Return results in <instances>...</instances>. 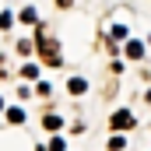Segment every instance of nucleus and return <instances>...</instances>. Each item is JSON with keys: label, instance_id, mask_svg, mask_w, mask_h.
Masks as SVG:
<instances>
[{"label": "nucleus", "instance_id": "1", "mask_svg": "<svg viewBox=\"0 0 151 151\" xmlns=\"http://www.w3.org/2000/svg\"><path fill=\"white\" fill-rule=\"evenodd\" d=\"M39 53H42V60L49 63V67H60V46L53 42V39L46 35V28H39V39H35Z\"/></svg>", "mask_w": 151, "mask_h": 151}, {"label": "nucleus", "instance_id": "2", "mask_svg": "<svg viewBox=\"0 0 151 151\" xmlns=\"http://www.w3.org/2000/svg\"><path fill=\"white\" fill-rule=\"evenodd\" d=\"M109 123H113V130H130V127H134V116L127 113V109H119V113H113Z\"/></svg>", "mask_w": 151, "mask_h": 151}, {"label": "nucleus", "instance_id": "3", "mask_svg": "<svg viewBox=\"0 0 151 151\" xmlns=\"http://www.w3.org/2000/svg\"><path fill=\"white\" fill-rule=\"evenodd\" d=\"M127 56H130V60H141V56H144V46H141V42H127Z\"/></svg>", "mask_w": 151, "mask_h": 151}, {"label": "nucleus", "instance_id": "4", "mask_svg": "<svg viewBox=\"0 0 151 151\" xmlns=\"http://www.w3.org/2000/svg\"><path fill=\"white\" fill-rule=\"evenodd\" d=\"M67 88H70V95H84V88H88V84H84L81 77H70V81H67Z\"/></svg>", "mask_w": 151, "mask_h": 151}, {"label": "nucleus", "instance_id": "5", "mask_svg": "<svg viewBox=\"0 0 151 151\" xmlns=\"http://www.w3.org/2000/svg\"><path fill=\"white\" fill-rule=\"evenodd\" d=\"M42 127H46V130H60V127H63V119H60V116H46V119H42Z\"/></svg>", "mask_w": 151, "mask_h": 151}, {"label": "nucleus", "instance_id": "6", "mask_svg": "<svg viewBox=\"0 0 151 151\" xmlns=\"http://www.w3.org/2000/svg\"><path fill=\"white\" fill-rule=\"evenodd\" d=\"M21 21H25V25H35L39 18H35V11H32V7H25V11H21Z\"/></svg>", "mask_w": 151, "mask_h": 151}, {"label": "nucleus", "instance_id": "7", "mask_svg": "<svg viewBox=\"0 0 151 151\" xmlns=\"http://www.w3.org/2000/svg\"><path fill=\"white\" fill-rule=\"evenodd\" d=\"M7 119H11V123H25V113H21V109H7Z\"/></svg>", "mask_w": 151, "mask_h": 151}, {"label": "nucleus", "instance_id": "8", "mask_svg": "<svg viewBox=\"0 0 151 151\" xmlns=\"http://www.w3.org/2000/svg\"><path fill=\"white\" fill-rule=\"evenodd\" d=\"M21 74L32 81V77H39V67H35V63H25V70H21Z\"/></svg>", "mask_w": 151, "mask_h": 151}, {"label": "nucleus", "instance_id": "9", "mask_svg": "<svg viewBox=\"0 0 151 151\" xmlns=\"http://www.w3.org/2000/svg\"><path fill=\"white\" fill-rule=\"evenodd\" d=\"M127 148V144H123V137H113V141H109V151H123Z\"/></svg>", "mask_w": 151, "mask_h": 151}, {"label": "nucleus", "instance_id": "10", "mask_svg": "<svg viewBox=\"0 0 151 151\" xmlns=\"http://www.w3.org/2000/svg\"><path fill=\"white\" fill-rule=\"evenodd\" d=\"M18 53H21V56H28V53H32V42H25V39H21V42H18Z\"/></svg>", "mask_w": 151, "mask_h": 151}, {"label": "nucleus", "instance_id": "11", "mask_svg": "<svg viewBox=\"0 0 151 151\" xmlns=\"http://www.w3.org/2000/svg\"><path fill=\"white\" fill-rule=\"evenodd\" d=\"M49 151H67V148H63V141H60V137H56V141H53V144H49Z\"/></svg>", "mask_w": 151, "mask_h": 151}, {"label": "nucleus", "instance_id": "12", "mask_svg": "<svg viewBox=\"0 0 151 151\" xmlns=\"http://www.w3.org/2000/svg\"><path fill=\"white\" fill-rule=\"evenodd\" d=\"M0 28H11V14H0Z\"/></svg>", "mask_w": 151, "mask_h": 151}, {"label": "nucleus", "instance_id": "13", "mask_svg": "<svg viewBox=\"0 0 151 151\" xmlns=\"http://www.w3.org/2000/svg\"><path fill=\"white\" fill-rule=\"evenodd\" d=\"M70 4H74V0H56V7H70Z\"/></svg>", "mask_w": 151, "mask_h": 151}, {"label": "nucleus", "instance_id": "14", "mask_svg": "<svg viewBox=\"0 0 151 151\" xmlns=\"http://www.w3.org/2000/svg\"><path fill=\"white\" fill-rule=\"evenodd\" d=\"M0 109H4V99H0Z\"/></svg>", "mask_w": 151, "mask_h": 151}]
</instances>
